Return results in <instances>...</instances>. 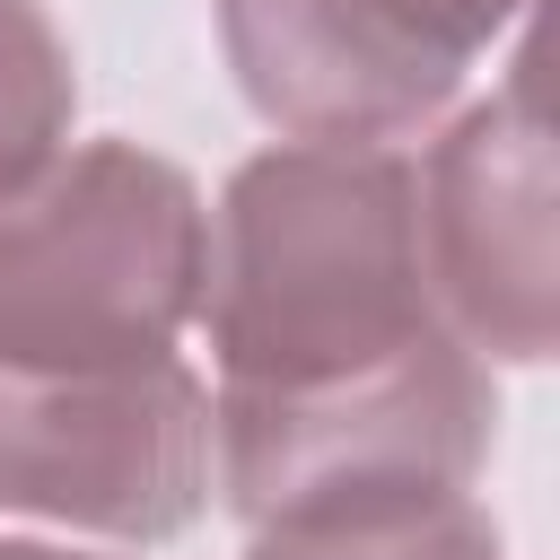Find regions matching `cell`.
Here are the masks:
<instances>
[{"mask_svg":"<svg viewBox=\"0 0 560 560\" xmlns=\"http://www.w3.org/2000/svg\"><path fill=\"white\" fill-rule=\"evenodd\" d=\"M411 184H420V262L446 332L472 359L542 368L560 341L542 61L516 52L508 88L490 105H464L446 140L411 166Z\"/></svg>","mask_w":560,"mask_h":560,"instance_id":"8992f818","label":"cell"},{"mask_svg":"<svg viewBox=\"0 0 560 560\" xmlns=\"http://www.w3.org/2000/svg\"><path fill=\"white\" fill-rule=\"evenodd\" d=\"M70 114H79L70 35L52 26L44 0H0V210L61 158Z\"/></svg>","mask_w":560,"mask_h":560,"instance_id":"ba28073f","label":"cell"},{"mask_svg":"<svg viewBox=\"0 0 560 560\" xmlns=\"http://www.w3.org/2000/svg\"><path fill=\"white\" fill-rule=\"evenodd\" d=\"M534 0H219L245 105L324 149H394L464 96V70Z\"/></svg>","mask_w":560,"mask_h":560,"instance_id":"5b68a950","label":"cell"},{"mask_svg":"<svg viewBox=\"0 0 560 560\" xmlns=\"http://www.w3.org/2000/svg\"><path fill=\"white\" fill-rule=\"evenodd\" d=\"M0 560H88V551H52V542H0Z\"/></svg>","mask_w":560,"mask_h":560,"instance_id":"9c48e42d","label":"cell"},{"mask_svg":"<svg viewBox=\"0 0 560 560\" xmlns=\"http://www.w3.org/2000/svg\"><path fill=\"white\" fill-rule=\"evenodd\" d=\"M210 210L192 175L140 140L52 158L0 210V368L166 359L201 315Z\"/></svg>","mask_w":560,"mask_h":560,"instance_id":"7a4b0ae2","label":"cell"},{"mask_svg":"<svg viewBox=\"0 0 560 560\" xmlns=\"http://www.w3.org/2000/svg\"><path fill=\"white\" fill-rule=\"evenodd\" d=\"M201 324L219 394H315L438 341L411 158L324 140L245 158L210 219Z\"/></svg>","mask_w":560,"mask_h":560,"instance_id":"6da1fadb","label":"cell"},{"mask_svg":"<svg viewBox=\"0 0 560 560\" xmlns=\"http://www.w3.org/2000/svg\"><path fill=\"white\" fill-rule=\"evenodd\" d=\"M499 551H508V542H499V516H490L472 490L245 534V560H499Z\"/></svg>","mask_w":560,"mask_h":560,"instance_id":"52a82bcc","label":"cell"},{"mask_svg":"<svg viewBox=\"0 0 560 560\" xmlns=\"http://www.w3.org/2000/svg\"><path fill=\"white\" fill-rule=\"evenodd\" d=\"M490 438H499V385L455 332L315 394H210L219 499L245 534L350 508L455 499L481 481Z\"/></svg>","mask_w":560,"mask_h":560,"instance_id":"3957f363","label":"cell"},{"mask_svg":"<svg viewBox=\"0 0 560 560\" xmlns=\"http://www.w3.org/2000/svg\"><path fill=\"white\" fill-rule=\"evenodd\" d=\"M210 490V385L184 350L131 368H0V516L175 542L201 525Z\"/></svg>","mask_w":560,"mask_h":560,"instance_id":"277c9868","label":"cell"}]
</instances>
